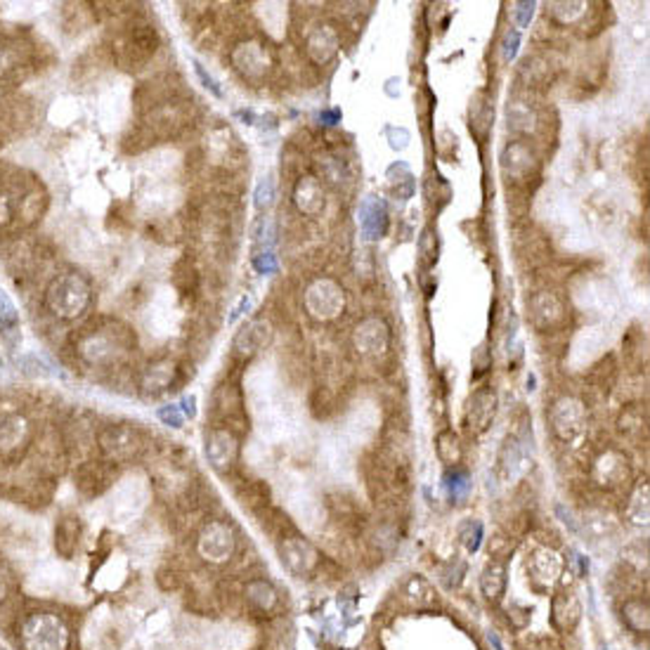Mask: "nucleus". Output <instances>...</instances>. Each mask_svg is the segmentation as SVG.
<instances>
[{
  "mask_svg": "<svg viewBox=\"0 0 650 650\" xmlns=\"http://www.w3.org/2000/svg\"><path fill=\"white\" fill-rule=\"evenodd\" d=\"M20 326V312L7 291L0 286V332H14Z\"/></svg>",
  "mask_w": 650,
  "mask_h": 650,
  "instance_id": "obj_32",
  "label": "nucleus"
},
{
  "mask_svg": "<svg viewBox=\"0 0 650 650\" xmlns=\"http://www.w3.org/2000/svg\"><path fill=\"white\" fill-rule=\"evenodd\" d=\"M447 485H450L452 497L461 499L466 494V490H469V473L454 469V473H447Z\"/></svg>",
  "mask_w": 650,
  "mask_h": 650,
  "instance_id": "obj_35",
  "label": "nucleus"
},
{
  "mask_svg": "<svg viewBox=\"0 0 650 650\" xmlns=\"http://www.w3.org/2000/svg\"><path fill=\"white\" fill-rule=\"evenodd\" d=\"M520 461V443L516 436H509L502 445V452H499V473L504 477H509L513 470L518 469Z\"/></svg>",
  "mask_w": 650,
  "mask_h": 650,
  "instance_id": "obj_28",
  "label": "nucleus"
},
{
  "mask_svg": "<svg viewBox=\"0 0 650 650\" xmlns=\"http://www.w3.org/2000/svg\"><path fill=\"white\" fill-rule=\"evenodd\" d=\"M206 457L218 473H228L235 469L239 459V437L235 430L225 426H215L206 436Z\"/></svg>",
  "mask_w": 650,
  "mask_h": 650,
  "instance_id": "obj_7",
  "label": "nucleus"
},
{
  "mask_svg": "<svg viewBox=\"0 0 650 650\" xmlns=\"http://www.w3.org/2000/svg\"><path fill=\"white\" fill-rule=\"evenodd\" d=\"M506 589V566L499 563V560H490L485 570L480 573V591H483L485 598L490 601H497L502 598Z\"/></svg>",
  "mask_w": 650,
  "mask_h": 650,
  "instance_id": "obj_24",
  "label": "nucleus"
},
{
  "mask_svg": "<svg viewBox=\"0 0 650 650\" xmlns=\"http://www.w3.org/2000/svg\"><path fill=\"white\" fill-rule=\"evenodd\" d=\"M492 116H494V111L485 102L476 100V102L470 104V131L477 132L480 138H485V132L490 131Z\"/></svg>",
  "mask_w": 650,
  "mask_h": 650,
  "instance_id": "obj_31",
  "label": "nucleus"
},
{
  "mask_svg": "<svg viewBox=\"0 0 650 650\" xmlns=\"http://www.w3.org/2000/svg\"><path fill=\"white\" fill-rule=\"evenodd\" d=\"M268 339H270L268 325L261 322V319H256V322H251V325H246L242 332L237 333L235 348L244 355H253L256 350H261V348L268 343Z\"/></svg>",
  "mask_w": 650,
  "mask_h": 650,
  "instance_id": "obj_23",
  "label": "nucleus"
},
{
  "mask_svg": "<svg viewBox=\"0 0 650 650\" xmlns=\"http://www.w3.org/2000/svg\"><path fill=\"white\" fill-rule=\"evenodd\" d=\"M7 62H10V60H7V50L3 48V45H0V71L5 69Z\"/></svg>",
  "mask_w": 650,
  "mask_h": 650,
  "instance_id": "obj_48",
  "label": "nucleus"
},
{
  "mask_svg": "<svg viewBox=\"0 0 650 650\" xmlns=\"http://www.w3.org/2000/svg\"><path fill=\"white\" fill-rule=\"evenodd\" d=\"M277 554L284 567L291 574H296V577H310V574L319 573V567L325 563L317 549L312 547L308 540H303V537H298V534H289V537L279 540Z\"/></svg>",
  "mask_w": 650,
  "mask_h": 650,
  "instance_id": "obj_5",
  "label": "nucleus"
},
{
  "mask_svg": "<svg viewBox=\"0 0 650 650\" xmlns=\"http://www.w3.org/2000/svg\"><path fill=\"white\" fill-rule=\"evenodd\" d=\"M594 477L598 480V485H603V487L615 490V487H620V485L630 477V469H627V461H624L617 452L610 450L596 459Z\"/></svg>",
  "mask_w": 650,
  "mask_h": 650,
  "instance_id": "obj_18",
  "label": "nucleus"
},
{
  "mask_svg": "<svg viewBox=\"0 0 650 650\" xmlns=\"http://www.w3.org/2000/svg\"><path fill=\"white\" fill-rule=\"evenodd\" d=\"M182 414L194 416V395H187L185 400H182Z\"/></svg>",
  "mask_w": 650,
  "mask_h": 650,
  "instance_id": "obj_45",
  "label": "nucleus"
},
{
  "mask_svg": "<svg viewBox=\"0 0 650 650\" xmlns=\"http://www.w3.org/2000/svg\"><path fill=\"white\" fill-rule=\"evenodd\" d=\"M516 111H518V102H513V107H509V118H513V124L518 121V118H516ZM520 118H523V121H527V118H530V121H534V114H530V111H527V114H523ZM509 124H511V121H509Z\"/></svg>",
  "mask_w": 650,
  "mask_h": 650,
  "instance_id": "obj_43",
  "label": "nucleus"
},
{
  "mask_svg": "<svg viewBox=\"0 0 650 650\" xmlns=\"http://www.w3.org/2000/svg\"><path fill=\"white\" fill-rule=\"evenodd\" d=\"M194 71H197V76H199L201 81H204V85H206L208 91L213 92V95L221 97V88H218V84H215L213 76H211V74H206V69H204V67H201L199 62H194Z\"/></svg>",
  "mask_w": 650,
  "mask_h": 650,
  "instance_id": "obj_39",
  "label": "nucleus"
},
{
  "mask_svg": "<svg viewBox=\"0 0 650 650\" xmlns=\"http://www.w3.org/2000/svg\"><path fill=\"white\" fill-rule=\"evenodd\" d=\"M506 617H509V622L516 630H526L527 624H530V610L523 608V606H509L506 608Z\"/></svg>",
  "mask_w": 650,
  "mask_h": 650,
  "instance_id": "obj_37",
  "label": "nucleus"
},
{
  "mask_svg": "<svg viewBox=\"0 0 650 650\" xmlns=\"http://www.w3.org/2000/svg\"><path fill=\"white\" fill-rule=\"evenodd\" d=\"M617 426H620V433L624 437H630L631 443L646 440V433H648V409H646V405H630V407H624Z\"/></svg>",
  "mask_w": 650,
  "mask_h": 650,
  "instance_id": "obj_21",
  "label": "nucleus"
},
{
  "mask_svg": "<svg viewBox=\"0 0 650 650\" xmlns=\"http://www.w3.org/2000/svg\"><path fill=\"white\" fill-rule=\"evenodd\" d=\"M7 596H10V584H7L5 574H0V606L7 601Z\"/></svg>",
  "mask_w": 650,
  "mask_h": 650,
  "instance_id": "obj_44",
  "label": "nucleus"
},
{
  "mask_svg": "<svg viewBox=\"0 0 650 650\" xmlns=\"http://www.w3.org/2000/svg\"><path fill=\"white\" fill-rule=\"evenodd\" d=\"M502 168L509 175V181L516 185H526L530 175H534V156L526 142H513L502 154Z\"/></svg>",
  "mask_w": 650,
  "mask_h": 650,
  "instance_id": "obj_13",
  "label": "nucleus"
},
{
  "mask_svg": "<svg viewBox=\"0 0 650 650\" xmlns=\"http://www.w3.org/2000/svg\"><path fill=\"white\" fill-rule=\"evenodd\" d=\"M159 48V36L152 27H132L121 43V60L128 67H142Z\"/></svg>",
  "mask_w": 650,
  "mask_h": 650,
  "instance_id": "obj_10",
  "label": "nucleus"
},
{
  "mask_svg": "<svg viewBox=\"0 0 650 650\" xmlns=\"http://www.w3.org/2000/svg\"><path fill=\"white\" fill-rule=\"evenodd\" d=\"M402 601L416 610H429L437 606V594L433 584L421 574H409L400 587Z\"/></svg>",
  "mask_w": 650,
  "mask_h": 650,
  "instance_id": "obj_17",
  "label": "nucleus"
},
{
  "mask_svg": "<svg viewBox=\"0 0 650 650\" xmlns=\"http://www.w3.org/2000/svg\"><path fill=\"white\" fill-rule=\"evenodd\" d=\"M582 603L574 591H560L551 598V622L558 631H573L580 624Z\"/></svg>",
  "mask_w": 650,
  "mask_h": 650,
  "instance_id": "obj_16",
  "label": "nucleus"
},
{
  "mask_svg": "<svg viewBox=\"0 0 650 650\" xmlns=\"http://www.w3.org/2000/svg\"><path fill=\"white\" fill-rule=\"evenodd\" d=\"M128 346H131V333L125 332V326H118L116 336L114 332L91 329L78 341V353L88 365H107V362L116 360V355Z\"/></svg>",
  "mask_w": 650,
  "mask_h": 650,
  "instance_id": "obj_4",
  "label": "nucleus"
},
{
  "mask_svg": "<svg viewBox=\"0 0 650 650\" xmlns=\"http://www.w3.org/2000/svg\"><path fill=\"white\" fill-rule=\"evenodd\" d=\"M175 373H178V367L173 362H156V365H149L142 379H140V393L142 395H159L168 388H173L175 383Z\"/></svg>",
  "mask_w": 650,
  "mask_h": 650,
  "instance_id": "obj_19",
  "label": "nucleus"
},
{
  "mask_svg": "<svg viewBox=\"0 0 650 650\" xmlns=\"http://www.w3.org/2000/svg\"><path fill=\"white\" fill-rule=\"evenodd\" d=\"M81 520H78L76 513H64L57 518L55 526V551L60 558L69 560L76 556L78 542H81Z\"/></svg>",
  "mask_w": 650,
  "mask_h": 650,
  "instance_id": "obj_15",
  "label": "nucleus"
},
{
  "mask_svg": "<svg viewBox=\"0 0 650 650\" xmlns=\"http://www.w3.org/2000/svg\"><path fill=\"white\" fill-rule=\"evenodd\" d=\"M14 211H17V204H14L12 194L7 189H0V228H5V225L12 222Z\"/></svg>",
  "mask_w": 650,
  "mask_h": 650,
  "instance_id": "obj_36",
  "label": "nucleus"
},
{
  "mask_svg": "<svg viewBox=\"0 0 650 650\" xmlns=\"http://www.w3.org/2000/svg\"><path fill=\"white\" fill-rule=\"evenodd\" d=\"M272 201V182L270 181H265L263 185L258 187V194H256V206L258 208H263L268 206Z\"/></svg>",
  "mask_w": 650,
  "mask_h": 650,
  "instance_id": "obj_40",
  "label": "nucleus"
},
{
  "mask_svg": "<svg viewBox=\"0 0 650 650\" xmlns=\"http://www.w3.org/2000/svg\"><path fill=\"white\" fill-rule=\"evenodd\" d=\"M256 268L261 272L270 270V272H277V261L272 253H261V258H256Z\"/></svg>",
  "mask_w": 650,
  "mask_h": 650,
  "instance_id": "obj_41",
  "label": "nucleus"
},
{
  "mask_svg": "<svg viewBox=\"0 0 650 650\" xmlns=\"http://www.w3.org/2000/svg\"><path fill=\"white\" fill-rule=\"evenodd\" d=\"M497 412V395L492 388H477L473 397L469 400V409H466V421L473 433H483L490 429L492 419Z\"/></svg>",
  "mask_w": 650,
  "mask_h": 650,
  "instance_id": "obj_14",
  "label": "nucleus"
},
{
  "mask_svg": "<svg viewBox=\"0 0 650 650\" xmlns=\"http://www.w3.org/2000/svg\"><path fill=\"white\" fill-rule=\"evenodd\" d=\"M159 419L166 426H173V429H181L182 421H185V414L178 405H166V407L159 409Z\"/></svg>",
  "mask_w": 650,
  "mask_h": 650,
  "instance_id": "obj_38",
  "label": "nucleus"
},
{
  "mask_svg": "<svg viewBox=\"0 0 650 650\" xmlns=\"http://www.w3.org/2000/svg\"><path fill=\"white\" fill-rule=\"evenodd\" d=\"M556 513H558L560 520H563V523H566V526L570 527L573 533H577V530H580V527H577V523H574V520H573V513L566 511V509H563V506H560V504L556 506Z\"/></svg>",
  "mask_w": 650,
  "mask_h": 650,
  "instance_id": "obj_42",
  "label": "nucleus"
},
{
  "mask_svg": "<svg viewBox=\"0 0 650 650\" xmlns=\"http://www.w3.org/2000/svg\"><path fill=\"white\" fill-rule=\"evenodd\" d=\"M372 542L381 554H390V551L400 544V533H397V527H395L393 523L383 520V523H379V527L372 533Z\"/></svg>",
  "mask_w": 650,
  "mask_h": 650,
  "instance_id": "obj_29",
  "label": "nucleus"
},
{
  "mask_svg": "<svg viewBox=\"0 0 650 650\" xmlns=\"http://www.w3.org/2000/svg\"><path fill=\"white\" fill-rule=\"evenodd\" d=\"M584 421H587V414H584V407H582L580 400L574 397H563L554 405L551 409V426H554L556 436L560 440H574L577 436H582L584 430Z\"/></svg>",
  "mask_w": 650,
  "mask_h": 650,
  "instance_id": "obj_11",
  "label": "nucleus"
},
{
  "mask_svg": "<svg viewBox=\"0 0 650 650\" xmlns=\"http://www.w3.org/2000/svg\"><path fill=\"white\" fill-rule=\"evenodd\" d=\"M232 60H235V67L242 71L244 76L263 74L265 64L270 62L263 50L258 48V43H242V45L232 52Z\"/></svg>",
  "mask_w": 650,
  "mask_h": 650,
  "instance_id": "obj_22",
  "label": "nucleus"
},
{
  "mask_svg": "<svg viewBox=\"0 0 650 650\" xmlns=\"http://www.w3.org/2000/svg\"><path fill=\"white\" fill-rule=\"evenodd\" d=\"M530 570H533V577L542 584H554L563 577V560L556 554L554 549H537L530 560Z\"/></svg>",
  "mask_w": 650,
  "mask_h": 650,
  "instance_id": "obj_20",
  "label": "nucleus"
},
{
  "mask_svg": "<svg viewBox=\"0 0 650 650\" xmlns=\"http://www.w3.org/2000/svg\"><path fill=\"white\" fill-rule=\"evenodd\" d=\"M436 452L445 466H454V469H457L461 457H464V450H461V443H459L454 430H440L437 433Z\"/></svg>",
  "mask_w": 650,
  "mask_h": 650,
  "instance_id": "obj_25",
  "label": "nucleus"
},
{
  "mask_svg": "<svg viewBox=\"0 0 650 650\" xmlns=\"http://www.w3.org/2000/svg\"><path fill=\"white\" fill-rule=\"evenodd\" d=\"M116 476V470L111 466V461L102 459V461H85V464L78 466L76 470V487L88 497H95L100 492H104L111 485Z\"/></svg>",
  "mask_w": 650,
  "mask_h": 650,
  "instance_id": "obj_12",
  "label": "nucleus"
},
{
  "mask_svg": "<svg viewBox=\"0 0 650 650\" xmlns=\"http://www.w3.org/2000/svg\"><path fill=\"white\" fill-rule=\"evenodd\" d=\"M622 617L627 627L637 634H646L650 630V608L641 598H631L622 606Z\"/></svg>",
  "mask_w": 650,
  "mask_h": 650,
  "instance_id": "obj_26",
  "label": "nucleus"
},
{
  "mask_svg": "<svg viewBox=\"0 0 650 650\" xmlns=\"http://www.w3.org/2000/svg\"><path fill=\"white\" fill-rule=\"evenodd\" d=\"M627 516L634 526H648V485H638L630 502Z\"/></svg>",
  "mask_w": 650,
  "mask_h": 650,
  "instance_id": "obj_30",
  "label": "nucleus"
},
{
  "mask_svg": "<svg viewBox=\"0 0 650 650\" xmlns=\"http://www.w3.org/2000/svg\"><path fill=\"white\" fill-rule=\"evenodd\" d=\"M91 284L78 272H60L57 277L50 279L45 286V296H43V303L50 315H55L57 319H67V322L84 317L91 308Z\"/></svg>",
  "mask_w": 650,
  "mask_h": 650,
  "instance_id": "obj_1",
  "label": "nucleus"
},
{
  "mask_svg": "<svg viewBox=\"0 0 650 650\" xmlns=\"http://www.w3.org/2000/svg\"><path fill=\"white\" fill-rule=\"evenodd\" d=\"M268 497H270L268 485L261 483V480H244L242 490H239V499H242L244 506H249L253 511H261V509L268 506Z\"/></svg>",
  "mask_w": 650,
  "mask_h": 650,
  "instance_id": "obj_27",
  "label": "nucleus"
},
{
  "mask_svg": "<svg viewBox=\"0 0 650 650\" xmlns=\"http://www.w3.org/2000/svg\"><path fill=\"white\" fill-rule=\"evenodd\" d=\"M530 650H560V646H556L554 641H547V638H542V641H537V646Z\"/></svg>",
  "mask_w": 650,
  "mask_h": 650,
  "instance_id": "obj_46",
  "label": "nucleus"
},
{
  "mask_svg": "<svg viewBox=\"0 0 650 650\" xmlns=\"http://www.w3.org/2000/svg\"><path fill=\"white\" fill-rule=\"evenodd\" d=\"M34 426L20 412L0 414V457H17L31 443Z\"/></svg>",
  "mask_w": 650,
  "mask_h": 650,
  "instance_id": "obj_8",
  "label": "nucleus"
},
{
  "mask_svg": "<svg viewBox=\"0 0 650 650\" xmlns=\"http://www.w3.org/2000/svg\"><path fill=\"white\" fill-rule=\"evenodd\" d=\"M487 641H490V646H494V650H504V646H502V641H499L497 637V631H487Z\"/></svg>",
  "mask_w": 650,
  "mask_h": 650,
  "instance_id": "obj_47",
  "label": "nucleus"
},
{
  "mask_svg": "<svg viewBox=\"0 0 650 650\" xmlns=\"http://www.w3.org/2000/svg\"><path fill=\"white\" fill-rule=\"evenodd\" d=\"M145 433L131 423H109L97 436V447L111 464H128L138 459L145 452Z\"/></svg>",
  "mask_w": 650,
  "mask_h": 650,
  "instance_id": "obj_3",
  "label": "nucleus"
},
{
  "mask_svg": "<svg viewBox=\"0 0 650 650\" xmlns=\"http://www.w3.org/2000/svg\"><path fill=\"white\" fill-rule=\"evenodd\" d=\"M513 551V540L509 537V534H494V537H490V556L492 560H499V563H504L509 556H511Z\"/></svg>",
  "mask_w": 650,
  "mask_h": 650,
  "instance_id": "obj_34",
  "label": "nucleus"
},
{
  "mask_svg": "<svg viewBox=\"0 0 650 650\" xmlns=\"http://www.w3.org/2000/svg\"><path fill=\"white\" fill-rule=\"evenodd\" d=\"M17 641L21 650H69L71 631L57 613L36 610L21 620Z\"/></svg>",
  "mask_w": 650,
  "mask_h": 650,
  "instance_id": "obj_2",
  "label": "nucleus"
},
{
  "mask_svg": "<svg viewBox=\"0 0 650 650\" xmlns=\"http://www.w3.org/2000/svg\"><path fill=\"white\" fill-rule=\"evenodd\" d=\"M242 601L251 613L263 617L277 615L279 608H282V596H279L277 587L272 582L263 580V577H253V580L244 582Z\"/></svg>",
  "mask_w": 650,
  "mask_h": 650,
  "instance_id": "obj_9",
  "label": "nucleus"
},
{
  "mask_svg": "<svg viewBox=\"0 0 650 650\" xmlns=\"http://www.w3.org/2000/svg\"><path fill=\"white\" fill-rule=\"evenodd\" d=\"M483 523H477V520H466L464 526H461V530H459V540H461V544L466 547V551H470V554H476L477 549H480V542H483Z\"/></svg>",
  "mask_w": 650,
  "mask_h": 650,
  "instance_id": "obj_33",
  "label": "nucleus"
},
{
  "mask_svg": "<svg viewBox=\"0 0 650 650\" xmlns=\"http://www.w3.org/2000/svg\"><path fill=\"white\" fill-rule=\"evenodd\" d=\"M237 549V540L232 527L225 520H211L201 527L199 540H197V551L204 560L221 566L225 560L232 558Z\"/></svg>",
  "mask_w": 650,
  "mask_h": 650,
  "instance_id": "obj_6",
  "label": "nucleus"
}]
</instances>
